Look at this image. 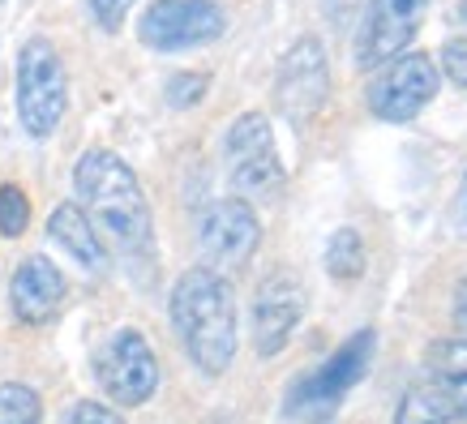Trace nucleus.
Instances as JSON below:
<instances>
[{
  "instance_id": "obj_1",
  "label": "nucleus",
  "mask_w": 467,
  "mask_h": 424,
  "mask_svg": "<svg viewBox=\"0 0 467 424\" xmlns=\"http://www.w3.org/2000/svg\"><path fill=\"white\" fill-rule=\"evenodd\" d=\"M73 189H78V206L99 232V241L112 244L129 266L150 262V253H155V219H150L142 181L125 159L103 150V146H90L73 163Z\"/></svg>"
},
{
  "instance_id": "obj_2",
  "label": "nucleus",
  "mask_w": 467,
  "mask_h": 424,
  "mask_svg": "<svg viewBox=\"0 0 467 424\" xmlns=\"http://www.w3.org/2000/svg\"><path fill=\"white\" fill-rule=\"evenodd\" d=\"M171 330L181 347L189 352V360L206 373V377H223L232 360H236V296L227 287L223 274H214L211 266L184 270L168 300Z\"/></svg>"
},
{
  "instance_id": "obj_3",
  "label": "nucleus",
  "mask_w": 467,
  "mask_h": 424,
  "mask_svg": "<svg viewBox=\"0 0 467 424\" xmlns=\"http://www.w3.org/2000/svg\"><path fill=\"white\" fill-rule=\"evenodd\" d=\"M69 112V73L47 39H26L17 52V120L35 141L52 138Z\"/></svg>"
},
{
  "instance_id": "obj_4",
  "label": "nucleus",
  "mask_w": 467,
  "mask_h": 424,
  "mask_svg": "<svg viewBox=\"0 0 467 424\" xmlns=\"http://www.w3.org/2000/svg\"><path fill=\"white\" fill-rule=\"evenodd\" d=\"M223 168L241 198L262 202L284 189V163H279V146H275L266 112H244L232 120L223 138Z\"/></svg>"
},
{
  "instance_id": "obj_5",
  "label": "nucleus",
  "mask_w": 467,
  "mask_h": 424,
  "mask_svg": "<svg viewBox=\"0 0 467 424\" xmlns=\"http://www.w3.org/2000/svg\"><path fill=\"white\" fill-rule=\"evenodd\" d=\"M438 65L425 52H403L368 82V112L378 120H390V125L416 120L429 103L438 99Z\"/></svg>"
},
{
  "instance_id": "obj_6",
  "label": "nucleus",
  "mask_w": 467,
  "mask_h": 424,
  "mask_svg": "<svg viewBox=\"0 0 467 424\" xmlns=\"http://www.w3.org/2000/svg\"><path fill=\"white\" fill-rule=\"evenodd\" d=\"M227 30V17L214 0H155L138 22V39L155 52L206 47Z\"/></svg>"
},
{
  "instance_id": "obj_7",
  "label": "nucleus",
  "mask_w": 467,
  "mask_h": 424,
  "mask_svg": "<svg viewBox=\"0 0 467 424\" xmlns=\"http://www.w3.org/2000/svg\"><path fill=\"white\" fill-rule=\"evenodd\" d=\"M99 386L116 408H142L159 390V360L138 330H116L95 360Z\"/></svg>"
},
{
  "instance_id": "obj_8",
  "label": "nucleus",
  "mask_w": 467,
  "mask_h": 424,
  "mask_svg": "<svg viewBox=\"0 0 467 424\" xmlns=\"http://www.w3.org/2000/svg\"><path fill=\"white\" fill-rule=\"evenodd\" d=\"M326 90H330V65H326L322 43L305 35L287 47V57L279 60V73H275V108L292 120V125H305L322 112Z\"/></svg>"
},
{
  "instance_id": "obj_9",
  "label": "nucleus",
  "mask_w": 467,
  "mask_h": 424,
  "mask_svg": "<svg viewBox=\"0 0 467 424\" xmlns=\"http://www.w3.org/2000/svg\"><path fill=\"white\" fill-rule=\"evenodd\" d=\"M198 244H202V253H206L214 274L249 266V257H254L257 244H262V223H257L254 206L244 198L211 202L206 214H202Z\"/></svg>"
},
{
  "instance_id": "obj_10",
  "label": "nucleus",
  "mask_w": 467,
  "mask_h": 424,
  "mask_svg": "<svg viewBox=\"0 0 467 424\" xmlns=\"http://www.w3.org/2000/svg\"><path fill=\"white\" fill-rule=\"evenodd\" d=\"M425 9L429 0H368L360 30H356V65L382 69L395 57H403L425 22Z\"/></svg>"
},
{
  "instance_id": "obj_11",
  "label": "nucleus",
  "mask_w": 467,
  "mask_h": 424,
  "mask_svg": "<svg viewBox=\"0 0 467 424\" xmlns=\"http://www.w3.org/2000/svg\"><path fill=\"white\" fill-rule=\"evenodd\" d=\"M305 317V283L296 270L275 266L254 292V352L279 356Z\"/></svg>"
},
{
  "instance_id": "obj_12",
  "label": "nucleus",
  "mask_w": 467,
  "mask_h": 424,
  "mask_svg": "<svg viewBox=\"0 0 467 424\" xmlns=\"http://www.w3.org/2000/svg\"><path fill=\"white\" fill-rule=\"evenodd\" d=\"M368 360H373V330H360L330 356L322 368H313L309 377H300V386L287 398V411L296 416H326L360 377H365Z\"/></svg>"
},
{
  "instance_id": "obj_13",
  "label": "nucleus",
  "mask_w": 467,
  "mask_h": 424,
  "mask_svg": "<svg viewBox=\"0 0 467 424\" xmlns=\"http://www.w3.org/2000/svg\"><path fill=\"white\" fill-rule=\"evenodd\" d=\"M69 296V283L60 274V266L52 257L30 253L22 266L14 270V283H9V305H14V317L26 326H43L52 322Z\"/></svg>"
},
{
  "instance_id": "obj_14",
  "label": "nucleus",
  "mask_w": 467,
  "mask_h": 424,
  "mask_svg": "<svg viewBox=\"0 0 467 424\" xmlns=\"http://www.w3.org/2000/svg\"><path fill=\"white\" fill-rule=\"evenodd\" d=\"M47 236H52V244H60L82 270H90V274H103V270H108V244L99 241L95 223L86 219V211L78 202H60L57 211H52Z\"/></svg>"
},
{
  "instance_id": "obj_15",
  "label": "nucleus",
  "mask_w": 467,
  "mask_h": 424,
  "mask_svg": "<svg viewBox=\"0 0 467 424\" xmlns=\"http://www.w3.org/2000/svg\"><path fill=\"white\" fill-rule=\"evenodd\" d=\"M395 424H467V416L433 382V386H411L408 395H403V403H399Z\"/></svg>"
},
{
  "instance_id": "obj_16",
  "label": "nucleus",
  "mask_w": 467,
  "mask_h": 424,
  "mask_svg": "<svg viewBox=\"0 0 467 424\" xmlns=\"http://www.w3.org/2000/svg\"><path fill=\"white\" fill-rule=\"evenodd\" d=\"M429 373L433 382L454 398V408L467 416V339H438L429 347Z\"/></svg>"
},
{
  "instance_id": "obj_17",
  "label": "nucleus",
  "mask_w": 467,
  "mask_h": 424,
  "mask_svg": "<svg viewBox=\"0 0 467 424\" xmlns=\"http://www.w3.org/2000/svg\"><path fill=\"white\" fill-rule=\"evenodd\" d=\"M326 274L335 283H352L365 274V241L352 227H339L326 244Z\"/></svg>"
},
{
  "instance_id": "obj_18",
  "label": "nucleus",
  "mask_w": 467,
  "mask_h": 424,
  "mask_svg": "<svg viewBox=\"0 0 467 424\" xmlns=\"http://www.w3.org/2000/svg\"><path fill=\"white\" fill-rule=\"evenodd\" d=\"M0 424H43L39 395L22 382H0Z\"/></svg>"
},
{
  "instance_id": "obj_19",
  "label": "nucleus",
  "mask_w": 467,
  "mask_h": 424,
  "mask_svg": "<svg viewBox=\"0 0 467 424\" xmlns=\"http://www.w3.org/2000/svg\"><path fill=\"white\" fill-rule=\"evenodd\" d=\"M30 227V198L17 184H0V236L17 241Z\"/></svg>"
},
{
  "instance_id": "obj_20",
  "label": "nucleus",
  "mask_w": 467,
  "mask_h": 424,
  "mask_svg": "<svg viewBox=\"0 0 467 424\" xmlns=\"http://www.w3.org/2000/svg\"><path fill=\"white\" fill-rule=\"evenodd\" d=\"M65 424H125V420H120L112 408L95 403V398H82V403H73V408L65 411Z\"/></svg>"
},
{
  "instance_id": "obj_21",
  "label": "nucleus",
  "mask_w": 467,
  "mask_h": 424,
  "mask_svg": "<svg viewBox=\"0 0 467 424\" xmlns=\"http://www.w3.org/2000/svg\"><path fill=\"white\" fill-rule=\"evenodd\" d=\"M138 0H90V9H95V22H99L108 35H116V30L125 26L129 9H133Z\"/></svg>"
},
{
  "instance_id": "obj_22",
  "label": "nucleus",
  "mask_w": 467,
  "mask_h": 424,
  "mask_svg": "<svg viewBox=\"0 0 467 424\" xmlns=\"http://www.w3.org/2000/svg\"><path fill=\"white\" fill-rule=\"evenodd\" d=\"M441 69H446V78H451L454 86H463L467 90V35L463 39L446 43V52H441Z\"/></svg>"
},
{
  "instance_id": "obj_23",
  "label": "nucleus",
  "mask_w": 467,
  "mask_h": 424,
  "mask_svg": "<svg viewBox=\"0 0 467 424\" xmlns=\"http://www.w3.org/2000/svg\"><path fill=\"white\" fill-rule=\"evenodd\" d=\"M202 95H206V78H202V73H181V78L168 86V99L176 103V108H189V103H198Z\"/></svg>"
},
{
  "instance_id": "obj_24",
  "label": "nucleus",
  "mask_w": 467,
  "mask_h": 424,
  "mask_svg": "<svg viewBox=\"0 0 467 424\" xmlns=\"http://www.w3.org/2000/svg\"><path fill=\"white\" fill-rule=\"evenodd\" d=\"M454 322L467 330V283H459V292H454Z\"/></svg>"
},
{
  "instance_id": "obj_25",
  "label": "nucleus",
  "mask_w": 467,
  "mask_h": 424,
  "mask_svg": "<svg viewBox=\"0 0 467 424\" xmlns=\"http://www.w3.org/2000/svg\"><path fill=\"white\" fill-rule=\"evenodd\" d=\"M454 214H459V227L467 232V176H463V189H459V202H454Z\"/></svg>"
},
{
  "instance_id": "obj_26",
  "label": "nucleus",
  "mask_w": 467,
  "mask_h": 424,
  "mask_svg": "<svg viewBox=\"0 0 467 424\" xmlns=\"http://www.w3.org/2000/svg\"><path fill=\"white\" fill-rule=\"evenodd\" d=\"M459 17H463V22H467V0H459Z\"/></svg>"
}]
</instances>
